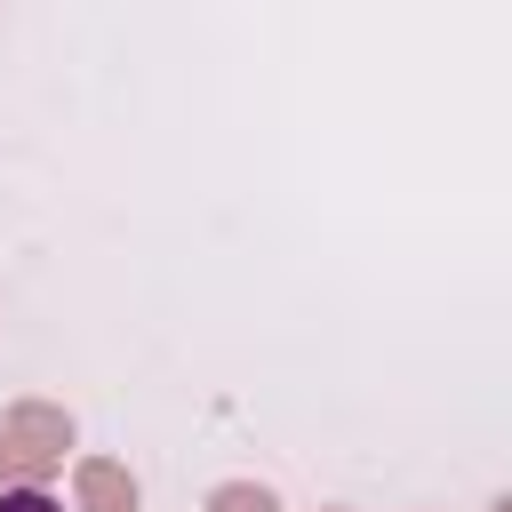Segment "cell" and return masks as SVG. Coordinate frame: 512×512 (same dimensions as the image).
<instances>
[{
  "instance_id": "1",
  "label": "cell",
  "mask_w": 512,
  "mask_h": 512,
  "mask_svg": "<svg viewBox=\"0 0 512 512\" xmlns=\"http://www.w3.org/2000/svg\"><path fill=\"white\" fill-rule=\"evenodd\" d=\"M64 448H72V416H64V408L16 400V408L0 416V480H40V472L64 464Z\"/></svg>"
},
{
  "instance_id": "2",
  "label": "cell",
  "mask_w": 512,
  "mask_h": 512,
  "mask_svg": "<svg viewBox=\"0 0 512 512\" xmlns=\"http://www.w3.org/2000/svg\"><path fill=\"white\" fill-rule=\"evenodd\" d=\"M72 496H80V512H136V472L112 464V456H80L72 464Z\"/></svg>"
},
{
  "instance_id": "3",
  "label": "cell",
  "mask_w": 512,
  "mask_h": 512,
  "mask_svg": "<svg viewBox=\"0 0 512 512\" xmlns=\"http://www.w3.org/2000/svg\"><path fill=\"white\" fill-rule=\"evenodd\" d=\"M208 512H280V496L256 488V480H224V488L208 496Z\"/></svg>"
},
{
  "instance_id": "4",
  "label": "cell",
  "mask_w": 512,
  "mask_h": 512,
  "mask_svg": "<svg viewBox=\"0 0 512 512\" xmlns=\"http://www.w3.org/2000/svg\"><path fill=\"white\" fill-rule=\"evenodd\" d=\"M0 512H64L56 496H40L32 480H16V488H0Z\"/></svg>"
},
{
  "instance_id": "5",
  "label": "cell",
  "mask_w": 512,
  "mask_h": 512,
  "mask_svg": "<svg viewBox=\"0 0 512 512\" xmlns=\"http://www.w3.org/2000/svg\"><path fill=\"white\" fill-rule=\"evenodd\" d=\"M496 512H512V504H496Z\"/></svg>"
}]
</instances>
